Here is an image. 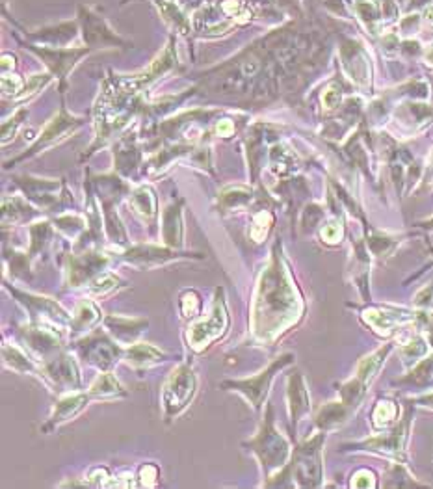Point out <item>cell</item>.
Returning <instances> with one entry per match:
<instances>
[{
	"mask_svg": "<svg viewBox=\"0 0 433 489\" xmlns=\"http://www.w3.org/2000/svg\"><path fill=\"white\" fill-rule=\"evenodd\" d=\"M273 248L270 266L260 274L253 300V335L259 341H272L300 316L301 300L290 280L287 264Z\"/></svg>",
	"mask_w": 433,
	"mask_h": 489,
	"instance_id": "1",
	"label": "cell"
},
{
	"mask_svg": "<svg viewBox=\"0 0 433 489\" xmlns=\"http://www.w3.org/2000/svg\"><path fill=\"white\" fill-rule=\"evenodd\" d=\"M244 447H249L257 458H259L262 471L266 472V478H270L273 472L281 471L289 463L290 445L285 439L283 434H279L273 426V409L268 406L266 409V419L257 431V436L251 437L249 441L244 443Z\"/></svg>",
	"mask_w": 433,
	"mask_h": 489,
	"instance_id": "2",
	"label": "cell"
},
{
	"mask_svg": "<svg viewBox=\"0 0 433 489\" xmlns=\"http://www.w3.org/2000/svg\"><path fill=\"white\" fill-rule=\"evenodd\" d=\"M197 391V378L188 363H182L164 384L162 389V408L166 419H173L180 411L188 408V404L194 400Z\"/></svg>",
	"mask_w": 433,
	"mask_h": 489,
	"instance_id": "3",
	"label": "cell"
},
{
	"mask_svg": "<svg viewBox=\"0 0 433 489\" xmlns=\"http://www.w3.org/2000/svg\"><path fill=\"white\" fill-rule=\"evenodd\" d=\"M323 443V434H318L311 441L301 445L294 450L290 465L281 469L283 472L294 478L301 488H316L322 480V456L320 447Z\"/></svg>",
	"mask_w": 433,
	"mask_h": 489,
	"instance_id": "4",
	"label": "cell"
},
{
	"mask_svg": "<svg viewBox=\"0 0 433 489\" xmlns=\"http://www.w3.org/2000/svg\"><path fill=\"white\" fill-rule=\"evenodd\" d=\"M229 327V313H227L226 300H223V291L216 289L214 294L212 307L203 320L196 322L194 326H190L188 329V344L196 352H203L205 348H208L210 344L216 341L218 337H221Z\"/></svg>",
	"mask_w": 433,
	"mask_h": 489,
	"instance_id": "5",
	"label": "cell"
},
{
	"mask_svg": "<svg viewBox=\"0 0 433 489\" xmlns=\"http://www.w3.org/2000/svg\"><path fill=\"white\" fill-rule=\"evenodd\" d=\"M292 359H294V355L285 354L281 355V357H278L266 370L257 374V376H251V378L246 379H229V381H223L221 387L227 391H237V393H240V395L253 406V409H260L266 395H268V389H270V384H272L275 372H279L281 368L287 367Z\"/></svg>",
	"mask_w": 433,
	"mask_h": 489,
	"instance_id": "6",
	"label": "cell"
},
{
	"mask_svg": "<svg viewBox=\"0 0 433 489\" xmlns=\"http://www.w3.org/2000/svg\"><path fill=\"white\" fill-rule=\"evenodd\" d=\"M76 348H78V354L99 370H110L123 357L121 344H116L114 338L108 337L101 329H95L87 337L80 338L76 343Z\"/></svg>",
	"mask_w": 433,
	"mask_h": 489,
	"instance_id": "7",
	"label": "cell"
},
{
	"mask_svg": "<svg viewBox=\"0 0 433 489\" xmlns=\"http://www.w3.org/2000/svg\"><path fill=\"white\" fill-rule=\"evenodd\" d=\"M6 286L13 296L17 298V302L23 303L24 309L28 311L30 320L34 324H52L56 327L69 326L71 324V316L67 315V311L56 300L35 296V294H28V292H19L17 289H12L10 285Z\"/></svg>",
	"mask_w": 433,
	"mask_h": 489,
	"instance_id": "8",
	"label": "cell"
},
{
	"mask_svg": "<svg viewBox=\"0 0 433 489\" xmlns=\"http://www.w3.org/2000/svg\"><path fill=\"white\" fill-rule=\"evenodd\" d=\"M19 337L24 343V346L40 359H49L54 354L62 350V337L60 333L51 327L49 324H30L23 326L19 332Z\"/></svg>",
	"mask_w": 433,
	"mask_h": 489,
	"instance_id": "9",
	"label": "cell"
},
{
	"mask_svg": "<svg viewBox=\"0 0 433 489\" xmlns=\"http://www.w3.org/2000/svg\"><path fill=\"white\" fill-rule=\"evenodd\" d=\"M41 376L49 379L54 387H58V391L76 389L80 385V372H78L76 361L62 350L43 361Z\"/></svg>",
	"mask_w": 433,
	"mask_h": 489,
	"instance_id": "10",
	"label": "cell"
},
{
	"mask_svg": "<svg viewBox=\"0 0 433 489\" xmlns=\"http://www.w3.org/2000/svg\"><path fill=\"white\" fill-rule=\"evenodd\" d=\"M108 264V257L99 251H84L80 255H69L65 262V275L67 285L80 286L87 281L95 280Z\"/></svg>",
	"mask_w": 433,
	"mask_h": 489,
	"instance_id": "11",
	"label": "cell"
},
{
	"mask_svg": "<svg viewBox=\"0 0 433 489\" xmlns=\"http://www.w3.org/2000/svg\"><path fill=\"white\" fill-rule=\"evenodd\" d=\"M179 257V253L171 250V248H160V246H134V248H128L123 253L125 262L142 270L156 268V266L166 264V262L177 261Z\"/></svg>",
	"mask_w": 433,
	"mask_h": 489,
	"instance_id": "12",
	"label": "cell"
},
{
	"mask_svg": "<svg viewBox=\"0 0 433 489\" xmlns=\"http://www.w3.org/2000/svg\"><path fill=\"white\" fill-rule=\"evenodd\" d=\"M104 326L110 332L112 338L117 344H134L138 337L145 332V327L149 326V322L145 318H127V316H106Z\"/></svg>",
	"mask_w": 433,
	"mask_h": 489,
	"instance_id": "13",
	"label": "cell"
},
{
	"mask_svg": "<svg viewBox=\"0 0 433 489\" xmlns=\"http://www.w3.org/2000/svg\"><path fill=\"white\" fill-rule=\"evenodd\" d=\"M87 400H92L90 395L86 393H73V395L64 396L56 406H54V411H52L51 419L43 426V431H52L54 428H58L64 422L71 420L75 415H78L82 409L86 408Z\"/></svg>",
	"mask_w": 433,
	"mask_h": 489,
	"instance_id": "14",
	"label": "cell"
},
{
	"mask_svg": "<svg viewBox=\"0 0 433 489\" xmlns=\"http://www.w3.org/2000/svg\"><path fill=\"white\" fill-rule=\"evenodd\" d=\"M405 437H407V420L402 422L398 428H394L391 434H383L380 437L366 439V441L357 445V447H363L366 450H377V452H383V454L398 456L404 450Z\"/></svg>",
	"mask_w": 433,
	"mask_h": 489,
	"instance_id": "15",
	"label": "cell"
},
{
	"mask_svg": "<svg viewBox=\"0 0 433 489\" xmlns=\"http://www.w3.org/2000/svg\"><path fill=\"white\" fill-rule=\"evenodd\" d=\"M80 125V121L78 119H75V117H71L65 114V110H62V114H60L54 121H51L49 125H46V128L41 132V138L37 140V144H35L34 147H32V153H37L40 149H43V147L51 146V144H54V141L62 140V138H65V136L69 135V132H73L76 127Z\"/></svg>",
	"mask_w": 433,
	"mask_h": 489,
	"instance_id": "16",
	"label": "cell"
},
{
	"mask_svg": "<svg viewBox=\"0 0 433 489\" xmlns=\"http://www.w3.org/2000/svg\"><path fill=\"white\" fill-rule=\"evenodd\" d=\"M123 359L127 361V365L134 368H149L164 361L166 355H164V352L155 348L153 344L134 343L128 348L123 350Z\"/></svg>",
	"mask_w": 433,
	"mask_h": 489,
	"instance_id": "17",
	"label": "cell"
},
{
	"mask_svg": "<svg viewBox=\"0 0 433 489\" xmlns=\"http://www.w3.org/2000/svg\"><path fill=\"white\" fill-rule=\"evenodd\" d=\"M289 406H290V417L292 422L301 420L303 415L309 411V395H307L305 381L300 376V372L290 374L289 376Z\"/></svg>",
	"mask_w": 433,
	"mask_h": 489,
	"instance_id": "18",
	"label": "cell"
},
{
	"mask_svg": "<svg viewBox=\"0 0 433 489\" xmlns=\"http://www.w3.org/2000/svg\"><path fill=\"white\" fill-rule=\"evenodd\" d=\"M87 395H90V398H95V400H114V398L127 396V391L123 389L116 376H112L108 370H104L103 374H99L95 378V381L87 391Z\"/></svg>",
	"mask_w": 433,
	"mask_h": 489,
	"instance_id": "19",
	"label": "cell"
},
{
	"mask_svg": "<svg viewBox=\"0 0 433 489\" xmlns=\"http://www.w3.org/2000/svg\"><path fill=\"white\" fill-rule=\"evenodd\" d=\"M182 212L179 205H171L164 212V225H162V237L169 248H179L182 244Z\"/></svg>",
	"mask_w": 433,
	"mask_h": 489,
	"instance_id": "20",
	"label": "cell"
},
{
	"mask_svg": "<svg viewBox=\"0 0 433 489\" xmlns=\"http://www.w3.org/2000/svg\"><path fill=\"white\" fill-rule=\"evenodd\" d=\"M363 316L366 324H370L375 332L380 333H389L396 324L413 318V316L402 313V311H383V309H368V311H364Z\"/></svg>",
	"mask_w": 433,
	"mask_h": 489,
	"instance_id": "21",
	"label": "cell"
},
{
	"mask_svg": "<svg viewBox=\"0 0 433 489\" xmlns=\"http://www.w3.org/2000/svg\"><path fill=\"white\" fill-rule=\"evenodd\" d=\"M101 320V311L93 302L90 300H82L76 305L75 313L71 316V332L73 333H86L90 332L97 322Z\"/></svg>",
	"mask_w": 433,
	"mask_h": 489,
	"instance_id": "22",
	"label": "cell"
},
{
	"mask_svg": "<svg viewBox=\"0 0 433 489\" xmlns=\"http://www.w3.org/2000/svg\"><path fill=\"white\" fill-rule=\"evenodd\" d=\"M350 411H352V408L344 402H331L328 406H323L320 409V413L316 415L318 428L322 431L333 430L337 426H341L342 422H346Z\"/></svg>",
	"mask_w": 433,
	"mask_h": 489,
	"instance_id": "23",
	"label": "cell"
},
{
	"mask_svg": "<svg viewBox=\"0 0 433 489\" xmlns=\"http://www.w3.org/2000/svg\"><path fill=\"white\" fill-rule=\"evenodd\" d=\"M2 359H4V365L15 370V372L21 374H40L41 376V367H37L28 355L24 354L23 350L17 348V346H10V344H4L2 346Z\"/></svg>",
	"mask_w": 433,
	"mask_h": 489,
	"instance_id": "24",
	"label": "cell"
},
{
	"mask_svg": "<svg viewBox=\"0 0 433 489\" xmlns=\"http://www.w3.org/2000/svg\"><path fill=\"white\" fill-rule=\"evenodd\" d=\"M391 348H393V346L389 344V346H385V348H380L377 352H374V354L368 355V357H364L363 361L359 363L355 378H357L359 381L364 385V387H366V385L372 381V378L375 376V372L380 370V367H382L383 361H385V357L389 355Z\"/></svg>",
	"mask_w": 433,
	"mask_h": 489,
	"instance_id": "25",
	"label": "cell"
},
{
	"mask_svg": "<svg viewBox=\"0 0 433 489\" xmlns=\"http://www.w3.org/2000/svg\"><path fill=\"white\" fill-rule=\"evenodd\" d=\"M133 207L142 218H145V220L155 218L156 198H155V194H153V190L147 187L138 188V190L133 194Z\"/></svg>",
	"mask_w": 433,
	"mask_h": 489,
	"instance_id": "26",
	"label": "cell"
},
{
	"mask_svg": "<svg viewBox=\"0 0 433 489\" xmlns=\"http://www.w3.org/2000/svg\"><path fill=\"white\" fill-rule=\"evenodd\" d=\"M30 237H32V242H30V257H35L40 251H43V248L46 246L49 239H51V228L49 223L43 221V223H35L30 228Z\"/></svg>",
	"mask_w": 433,
	"mask_h": 489,
	"instance_id": "27",
	"label": "cell"
},
{
	"mask_svg": "<svg viewBox=\"0 0 433 489\" xmlns=\"http://www.w3.org/2000/svg\"><path fill=\"white\" fill-rule=\"evenodd\" d=\"M273 223V216L268 212V210H260L259 214L253 218V225L249 229V237L255 240V242H262V240L268 237V231L272 229Z\"/></svg>",
	"mask_w": 433,
	"mask_h": 489,
	"instance_id": "28",
	"label": "cell"
},
{
	"mask_svg": "<svg viewBox=\"0 0 433 489\" xmlns=\"http://www.w3.org/2000/svg\"><path fill=\"white\" fill-rule=\"evenodd\" d=\"M119 283H121V280L117 277V275L114 274H99L95 280L90 281V292H92L93 296H104V294H108V292L116 291L117 286H119Z\"/></svg>",
	"mask_w": 433,
	"mask_h": 489,
	"instance_id": "29",
	"label": "cell"
},
{
	"mask_svg": "<svg viewBox=\"0 0 433 489\" xmlns=\"http://www.w3.org/2000/svg\"><path fill=\"white\" fill-rule=\"evenodd\" d=\"M201 311V298L196 291H186L180 296V313L186 318H194Z\"/></svg>",
	"mask_w": 433,
	"mask_h": 489,
	"instance_id": "30",
	"label": "cell"
},
{
	"mask_svg": "<svg viewBox=\"0 0 433 489\" xmlns=\"http://www.w3.org/2000/svg\"><path fill=\"white\" fill-rule=\"evenodd\" d=\"M396 413H398V409H396L394 402H380L375 406L374 415H372L374 426H377V428L387 426L389 422H393L396 419Z\"/></svg>",
	"mask_w": 433,
	"mask_h": 489,
	"instance_id": "31",
	"label": "cell"
},
{
	"mask_svg": "<svg viewBox=\"0 0 433 489\" xmlns=\"http://www.w3.org/2000/svg\"><path fill=\"white\" fill-rule=\"evenodd\" d=\"M51 82V76L49 75H34L30 76L28 80L24 82L23 86V94L17 95V99H24V97H32L34 94L41 92V87H45L46 84Z\"/></svg>",
	"mask_w": 433,
	"mask_h": 489,
	"instance_id": "32",
	"label": "cell"
},
{
	"mask_svg": "<svg viewBox=\"0 0 433 489\" xmlns=\"http://www.w3.org/2000/svg\"><path fill=\"white\" fill-rule=\"evenodd\" d=\"M249 198H251V196H249V190H246V188H231V190H226V192H223L221 201L226 203L227 209H232V207L244 205Z\"/></svg>",
	"mask_w": 433,
	"mask_h": 489,
	"instance_id": "33",
	"label": "cell"
},
{
	"mask_svg": "<svg viewBox=\"0 0 433 489\" xmlns=\"http://www.w3.org/2000/svg\"><path fill=\"white\" fill-rule=\"evenodd\" d=\"M56 225H58V229H62L65 234H69L71 237V234L82 231V228H84V220H82V218H76V216H65V218L56 220Z\"/></svg>",
	"mask_w": 433,
	"mask_h": 489,
	"instance_id": "34",
	"label": "cell"
},
{
	"mask_svg": "<svg viewBox=\"0 0 433 489\" xmlns=\"http://www.w3.org/2000/svg\"><path fill=\"white\" fill-rule=\"evenodd\" d=\"M24 82L21 76L17 75H4L2 76V92L4 95H15L17 97V92H23Z\"/></svg>",
	"mask_w": 433,
	"mask_h": 489,
	"instance_id": "35",
	"label": "cell"
},
{
	"mask_svg": "<svg viewBox=\"0 0 433 489\" xmlns=\"http://www.w3.org/2000/svg\"><path fill=\"white\" fill-rule=\"evenodd\" d=\"M24 116H26V112L21 110L17 112L15 116L12 117V119H8L6 123H4V127H2V141L6 144L10 138H13V135H15V130H17V127L23 123Z\"/></svg>",
	"mask_w": 433,
	"mask_h": 489,
	"instance_id": "36",
	"label": "cell"
},
{
	"mask_svg": "<svg viewBox=\"0 0 433 489\" xmlns=\"http://www.w3.org/2000/svg\"><path fill=\"white\" fill-rule=\"evenodd\" d=\"M139 478V486H145V488H151L155 486L156 478H158V467L153 465V463H145L138 472Z\"/></svg>",
	"mask_w": 433,
	"mask_h": 489,
	"instance_id": "37",
	"label": "cell"
},
{
	"mask_svg": "<svg viewBox=\"0 0 433 489\" xmlns=\"http://www.w3.org/2000/svg\"><path fill=\"white\" fill-rule=\"evenodd\" d=\"M402 354H404L405 359H418L421 355L426 354V346H424V341L422 338H415V341H411L409 344H405L404 350H402Z\"/></svg>",
	"mask_w": 433,
	"mask_h": 489,
	"instance_id": "38",
	"label": "cell"
},
{
	"mask_svg": "<svg viewBox=\"0 0 433 489\" xmlns=\"http://www.w3.org/2000/svg\"><path fill=\"white\" fill-rule=\"evenodd\" d=\"M110 480V474H108V469L106 467H95L90 474H87V483L92 486H106Z\"/></svg>",
	"mask_w": 433,
	"mask_h": 489,
	"instance_id": "39",
	"label": "cell"
},
{
	"mask_svg": "<svg viewBox=\"0 0 433 489\" xmlns=\"http://www.w3.org/2000/svg\"><path fill=\"white\" fill-rule=\"evenodd\" d=\"M322 239L325 240V242H339L341 240V234H342V229L341 225H337V223H330V225H325V228L322 229Z\"/></svg>",
	"mask_w": 433,
	"mask_h": 489,
	"instance_id": "40",
	"label": "cell"
},
{
	"mask_svg": "<svg viewBox=\"0 0 433 489\" xmlns=\"http://www.w3.org/2000/svg\"><path fill=\"white\" fill-rule=\"evenodd\" d=\"M339 101H341V94L337 92L335 87H330V89H325L322 95V103L325 108H335V106H339Z\"/></svg>",
	"mask_w": 433,
	"mask_h": 489,
	"instance_id": "41",
	"label": "cell"
},
{
	"mask_svg": "<svg viewBox=\"0 0 433 489\" xmlns=\"http://www.w3.org/2000/svg\"><path fill=\"white\" fill-rule=\"evenodd\" d=\"M355 477H359L361 480H352V486L353 488H372V486H375L374 483V474L370 471H359Z\"/></svg>",
	"mask_w": 433,
	"mask_h": 489,
	"instance_id": "42",
	"label": "cell"
},
{
	"mask_svg": "<svg viewBox=\"0 0 433 489\" xmlns=\"http://www.w3.org/2000/svg\"><path fill=\"white\" fill-rule=\"evenodd\" d=\"M216 132H218V136H231L232 132H235V125H232L229 119H223V121L218 123V127H216Z\"/></svg>",
	"mask_w": 433,
	"mask_h": 489,
	"instance_id": "43",
	"label": "cell"
},
{
	"mask_svg": "<svg viewBox=\"0 0 433 489\" xmlns=\"http://www.w3.org/2000/svg\"><path fill=\"white\" fill-rule=\"evenodd\" d=\"M12 65L13 67V58L12 56H2V71H6L8 67Z\"/></svg>",
	"mask_w": 433,
	"mask_h": 489,
	"instance_id": "44",
	"label": "cell"
},
{
	"mask_svg": "<svg viewBox=\"0 0 433 489\" xmlns=\"http://www.w3.org/2000/svg\"><path fill=\"white\" fill-rule=\"evenodd\" d=\"M427 19H430V21H433V13H432V17H427Z\"/></svg>",
	"mask_w": 433,
	"mask_h": 489,
	"instance_id": "45",
	"label": "cell"
}]
</instances>
